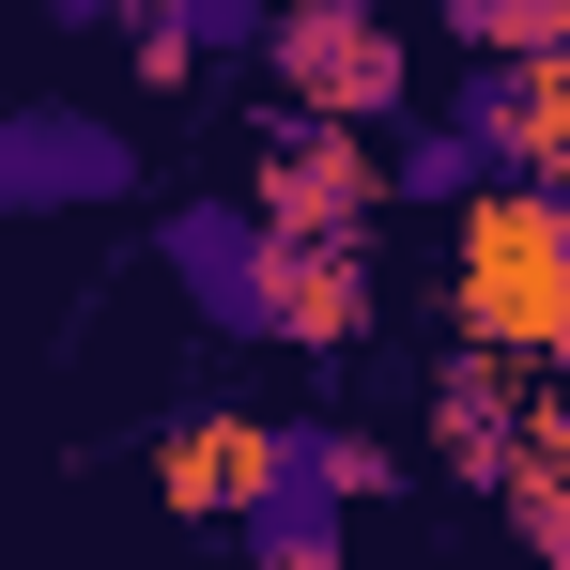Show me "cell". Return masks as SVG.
Returning a JSON list of instances; mask_svg holds the SVG:
<instances>
[{"label":"cell","instance_id":"1","mask_svg":"<svg viewBox=\"0 0 570 570\" xmlns=\"http://www.w3.org/2000/svg\"><path fill=\"white\" fill-rule=\"evenodd\" d=\"M463 216V247H448V308H463L478 355H509V371H570V186L540 170H493Z\"/></svg>","mask_w":570,"mask_h":570},{"label":"cell","instance_id":"7","mask_svg":"<svg viewBox=\"0 0 570 570\" xmlns=\"http://www.w3.org/2000/svg\"><path fill=\"white\" fill-rule=\"evenodd\" d=\"M247 478H263V416H170V432H155V493H170L186 524H232Z\"/></svg>","mask_w":570,"mask_h":570},{"label":"cell","instance_id":"3","mask_svg":"<svg viewBox=\"0 0 570 570\" xmlns=\"http://www.w3.org/2000/svg\"><path fill=\"white\" fill-rule=\"evenodd\" d=\"M155 263H170V293H186L216 340H293V232L263 200H170Z\"/></svg>","mask_w":570,"mask_h":570},{"label":"cell","instance_id":"2","mask_svg":"<svg viewBox=\"0 0 570 570\" xmlns=\"http://www.w3.org/2000/svg\"><path fill=\"white\" fill-rule=\"evenodd\" d=\"M355 493H385V448H355L340 416H278V432H263V478H247V509H232V540H247L263 570H324Z\"/></svg>","mask_w":570,"mask_h":570},{"label":"cell","instance_id":"4","mask_svg":"<svg viewBox=\"0 0 570 570\" xmlns=\"http://www.w3.org/2000/svg\"><path fill=\"white\" fill-rule=\"evenodd\" d=\"M263 78H278L293 108H340V124H401V108H416V47L385 31V0H278Z\"/></svg>","mask_w":570,"mask_h":570},{"label":"cell","instance_id":"11","mask_svg":"<svg viewBox=\"0 0 570 570\" xmlns=\"http://www.w3.org/2000/svg\"><path fill=\"white\" fill-rule=\"evenodd\" d=\"M448 47L509 62V47H570V0H448Z\"/></svg>","mask_w":570,"mask_h":570},{"label":"cell","instance_id":"8","mask_svg":"<svg viewBox=\"0 0 570 570\" xmlns=\"http://www.w3.org/2000/svg\"><path fill=\"white\" fill-rule=\"evenodd\" d=\"M124 31H139V78H200V62H263L278 0H139Z\"/></svg>","mask_w":570,"mask_h":570},{"label":"cell","instance_id":"12","mask_svg":"<svg viewBox=\"0 0 570 570\" xmlns=\"http://www.w3.org/2000/svg\"><path fill=\"white\" fill-rule=\"evenodd\" d=\"M47 16H62V31H124L139 0H47Z\"/></svg>","mask_w":570,"mask_h":570},{"label":"cell","instance_id":"9","mask_svg":"<svg viewBox=\"0 0 570 570\" xmlns=\"http://www.w3.org/2000/svg\"><path fill=\"white\" fill-rule=\"evenodd\" d=\"M509 155L570 186V47H509Z\"/></svg>","mask_w":570,"mask_h":570},{"label":"cell","instance_id":"5","mask_svg":"<svg viewBox=\"0 0 570 570\" xmlns=\"http://www.w3.org/2000/svg\"><path fill=\"white\" fill-rule=\"evenodd\" d=\"M263 216H278L293 247H371V216H385V155H371V124H340V108H293L263 124Z\"/></svg>","mask_w":570,"mask_h":570},{"label":"cell","instance_id":"10","mask_svg":"<svg viewBox=\"0 0 570 570\" xmlns=\"http://www.w3.org/2000/svg\"><path fill=\"white\" fill-rule=\"evenodd\" d=\"M371 324V263L355 247H293V340H355Z\"/></svg>","mask_w":570,"mask_h":570},{"label":"cell","instance_id":"6","mask_svg":"<svg viewBox=\"0 0 570 570\" xmlns=\"http://www.w3.org/2000/svg\"><path fill=\"white\" fill-rule=\"evenodd\" d=\"M139 186V139L108 108H47V94H0V232L31 216H94V200Z\"/></svg>","mask_w":570,"mask_h":570}]
</instances>
